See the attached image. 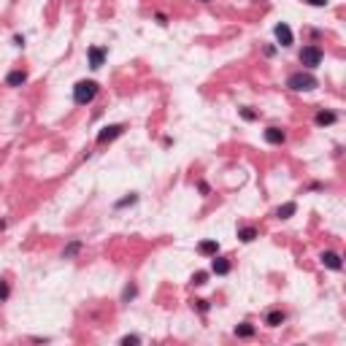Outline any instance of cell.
<instances>
[{
  "label": "cell",
  "instance_id": "obj_1",
  "mask_svg": "<svg viewBox=\"0 0 346 346\" xmlns=\"http://www.w3.org/2000/svg\"><path fill=\"white\" fill-rule=\"evenodd\" d=\"M317 84H319L317 78H314L311 73H303V70L300 73H292L287 78V87L295 90V92H311V90H317Z\"/></svg>",
  "mask_w": 346,
  "mask_h": 346
},
{
  "label": "cell",
  "instance_id": "obj_2",
  "mask_svg": "<svg viewBox=\"0 0 346 346\" xmlns=\"http://www.w3.org/2000/svg\"><path fill=\"white\" fill-rule=\"evenodd\" d=\"M98 95V84L95 81H78L73 87V100L78 106H87V103H92Z\"/></svg>",
  "mask_w": 346,
  "mask_h": 346
},
{
  "label": "cell",
  "instance_id": "obj_3",
  "mask_svg": "<svg viewBox=\"0 0 346 346\" xmlns=\"http://www.w3.org/2000/svg\"><path fill=\"white\" fill-rule=\"evenodd\" d=\"M300 62L306 68H317L322 62V49L319 46H303L300 49Z\"/></svg>",
  "mask_w": 346,
  "mask_h": 346
},
{
  "label": "cell",
  "instance_id": "obj_4",
  "mask_svg": "<svg viewBox=\"0 0 346 346\" xmlns=\"http://www.w3.org/2000/svg\"><path fill=\"white\" fill-rule=\"evenodd\" d=\"M273 35H276V41L281 46H292V30H289L287 22H281V25L273 27Z\"/></svg>",
  "mask_w": 346,
  "mask_h": 346
},
{
  "label": "cell",
  "instance_id": "obj_5",
  "mask_svg": "<svg viewBox=\"0 0 346 346\" xmlns=\"http://www.w3.org/2000/svg\"><path fill=\"white\" fill-rule=\"evenodd\" d=\"M122 124H108V127H103L98 133V144H108V141H114L116 136H122Z\"/></svg>",
  "mask_w": 346,
  "mask_h": 346
},
{
  "label": "cell",
  "instance_id": "obj_6",
  "mask_svg": "<svg viewBox=\"0 0 346 346\" xmlns=\"http://www.w3.org/2000/svg\"><path fill=\"white\" fill-rule=\"evenodd\" d=\"M322 265L330 271H341L343 268V263H341V254H335V251H322Z\"/></svg>",
  "mask_w": 346,
  "mask_h": 346
},
{
  "label": "cell",
  "instance_id": "obj_7",
  "mask_svg": "<svg viewBox=\"0 0 346 346\" xmlns=\"http://www.w3.org/2000/svg\"><path fill=\"white\" fill-rule=\"evenodd\" d=\"M103 60H106V52L103 49H100V46H92V49H90V68H100V65H103Z\"/></svg>",
  "mask_w": 346,
  "mask_h": 346
},
{
  "label": "cell",
  "instance_id": "obj_8",
  "mask_svg": "<svg viewBox=\"0 0 346 346\" xmlns=\"http://www.w3.org/2000/svg\"><path fill=\"white\" fill-rule=\"evenodd\" d=\"M211 271H214L217 276H225V273H230V263H227L225 257H217V254H214V263H211Z\"/></svg>",
  "mask_w": 346,
  "mask_h": 346
},
{
  "label": "cell",
  "instance_id": "obj_9",
  "mask_svg": "<svg viewBox=\"0 0 346 346\" xmlns=\"http://www.w3.org/2000/svg\"><path fill=\"white\" fill-rule=\"evenodd\" d=\"M284 130H279V127H268L265 130V141H268V144H284Z\"/></svg>",
  "mask_w": 346,
  "mask_h": 346
},
{
  "label": "cell",
  "instance_id": "obj_10",
  "mask_svg": "<svg viewBox=\"0 0 346 346\" xmlns=\"http://www.w3.org/2000/svg\"><path fill=\"white\" fill-rule=\"evenodd\" d=\"M25 81H27V73H25V70H11L9 78H6V84H9V87H22Z\"/></svg>",
  "mask_w": 346,
  "mask_h": 346
},
{
  "label": "cell",
  "instance_id": "obj_11",
  "mask_svg": "<svg viewBox=\"0 0 346 346\" xmlns=\"http://www.w3.org/2000/svg\"><path fill=\"white\" fill-rule=\"evenodd\" d=\"M295 211H297L295 203H284V206H279V208H276V217H279V219H289V217L295 214Z\"/></svg>",
  "mask_w": 346,
  "mask_h": 346
},
{
  "label": "cell",
  "instance_id": "obj_12",
  "mask_svg": "<svg viewBox=\"0 0 346 346\" xmlns=\"http://www.w3.org/2000/svg\"><path fill=\"white\" fill-rule=\"evenodd\" d=\"M238 238H241L243 243H251V241L257 238V230H254V227H241V230H238Z\"/></svg>",
  "mask_w": 346,
  "mask_h": 346
},
{
  "label": "cell",
  "instance_id": "obj_13",
  "mask_svg": "<svg viewBox=\"0 0 346 346\" xmlns=\"http://www.w3.org/2000/svg\"><path fill=\"white\" fill-rule=\"evenodd\" d=\"M198 251H200V254H217V251H219V243H217V241H203L200 246H198Z\"/></svg>",
  "mask_w": 346,
  "mask_h": 346
},
{
  "label": "cell",
  "instance_id": "obj_14",
  "mask_svg": "<svg viewBox=\"0 0 346 346\" xmlns=\"http://www.w3.org/2000/svg\"><path fill=\"white\" fill-rule=\"evenodd\" d=\"M235 335H238V338H251V335H254V325H249V322H243V325H238V327H235Z\"/></svg>",
  "mask_w": 346,
  "mask_h": 346
},
{
  "label": "cell",
  "instance_id": "obj_15",
  "mask_svg": "<svg viewBox=\"0 0 346 346\" xmlns=\"http://www.w3.org/2000/svg\"><path fill=\"white\" fill-rule=\"evenodd\" d=\"M335 119H338V116L333 111H319L317 114V124H322V127H325V124H333Z\"/></svg>",
  "mask_w": 346,
  "mask_h": 346
},
{
  "label": "cell",
  "instance_id": "obj_16",
  "mask_svg": "<svg viewBox=\"0 0 346 346\" xmlns=\"http://www.w3.org/2000/svg\"><path fill=\"white\" fill-rule=\"evenodd\" d=\"M281 322H284V311H271L268 314V325L271 327H279Z\"/></svg>",
  "mask_w": 346,
  "mask_h": 346
},
{
  "label": "cell",
  "instance_id": "obj_17",
  "mask_svg": "<svg viewBox=\"0 0 346 346\" xmlns=\"http://www.w3.org/2000/svg\"><path fill=\"white\" fill-rule=\"evenodd\" d=\"M138 200V195H127V198H122L119 203H116V208H124V206H133V203Z\"/></svg>",
  "mask_w": 346,
  "mask_h": 346
},
{
  "label": "cell",
  "instance_id": "obj_18",
  "mask_svg": "<svg viewBox=\"0 0 346 346\" xmlns=\"http://www.w3.org/2000/svg\"><path fill=\"white\" fill-rule=\"evenodd\" d=\"M78 249H81V243H78V241H73V243H70V246L65 249V257H73V254H76Z\"/></svg>",
  "mask_w": 346,
  "mask_h": 346
},
{
  "label": "cell",
  "instance_id": "obj_19",
  "mask_svg": "<svg viewBox=\"0 0 346 346\" xmlns=\"http://www.w3.org/2000/svg\"><path fill=\"white\" fill-rule=\"evenodd\" d=\"M11 295V289H9V284L6 281H0V300H6V297Z\"/></svg>",
  "mask_w": 346,
  "mask_h": 346
},
{
  "label": "cell",
  "instance_id": "obj_20",
  "mask_svg": "<svg viewBox=\"0 0 346 346\" xmlns=\"http://www.w3.org/2000/svg\"><path fill=\"white\" fill-rule=\"evenodd\" d=\"M206 279H208V273H195V276H192V281H195V284H206Z\"/></svg>",
  "mask_w": 346,
  "mask_h": 346
},
{
  "label": "cell",
  "instance_id": "obj_21",
  "mask_svg": "<svg viewBox=\"0 0 346 346\" xmlns=\"http://www.w3.org/2000/svg\"><path fill=\"white\" fill-rule=\"evenodd\" d=\"M241 116H243V119H249V122H251V119H257V114H254V111H249V108H241Z\"/></svg>",
  "mask_w": 346,
  "mask_h": 346
},
{
  "label": "cell",
  "instance_id": "obj_22",
  "mask_svg": "<svg viewBox=\"0 0 346 346\" xmlns=\"http://www.w3.org/2000/svg\"><path fill=\"white\" fill-rule=\"evenodd\" d=\"M138 341H141L138 335H124V338H122V343H124V346H130V343H138Z\"/></svg>",
  "mask_w": 346,
  "mask_h": 346
},
{
  "label": "cell",
  "instance_id": "obj_23",
  "mask_svg": "<svg viewBox=\"0 0 346 346\" xmlns=\"http://www.w3.org/2000/svg\"><path fill=\"white\" fill-rule=\"evenodd\" d=\"M309 6H317V9H322V6H327V0H306Z\"/></svg>",
  "mask_w": 346,
  "mask_h": 346
},
{
  "label": "cell",
  "instance_id": "obj_24",
  "mask_svg": "<svg viewBox=\"0 0 346 346\" xmlns=\"http://www.w3.org/2000/svg\"><path fill=\"white\" fill-rule=\"evenodd\" d=\"M133 295H136V287H127V289H124V300H130Z\"/></svg>",
  "mask_w": 346,
  "mask_h": 346
},
{
  "label": "cell",
  "instance_id": "obj_25",
  "mask_svg": "<svg viewBox=\"0 0 346 346\" xmlns=\"http://www.w3.org/2000/svg\"><path fill=\"white\" fill-rule=\"evenodd\" d=\"M195 303H198L200 311H208V303H206V300H195Z\"/></svg>",
  "mask_w": 346,
  "mask_h": 346
},
{
  "label": "cell",
  "instance_id": "obj_26",
  "mask_svg": "<svg viewBox=\"0 0 346 346\" xmlns=\"http://www.w3.org/2000/svg\"><path fill=\"white\" fill-rule=\"evenodd\" d=\"M3 227H6V222H3V219H0V230H3Z\"/></svg>",
  "mask_w": 346,
  "mask_h": 346
}]
</instances>
